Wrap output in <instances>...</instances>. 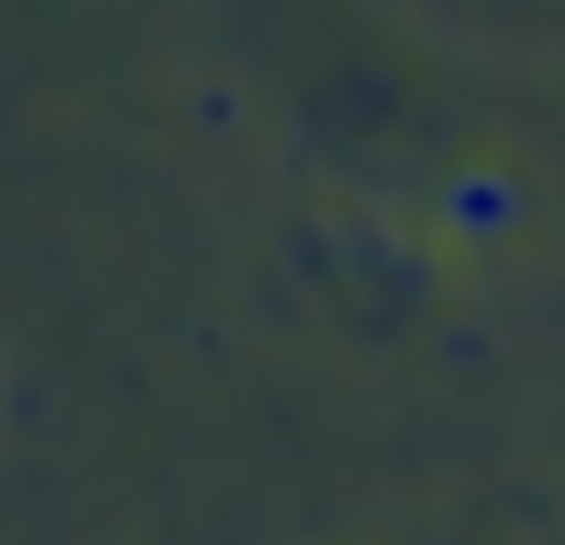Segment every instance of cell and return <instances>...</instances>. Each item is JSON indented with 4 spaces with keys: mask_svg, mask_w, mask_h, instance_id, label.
<instances>
[{
    "mask_svg": "<svg viewBox=\"0 0 565 545\" xmlns=\"http://www.w3.org/2000/svg\"><path fill=\"white\" fill-rule=\"evenodd\" d=\"M516 218V189L507 179H457V228L467 238H487V228H507Z\"/></svg>",
    "mask_w": 565,
    "mask_h": 545,
    "instance_id": "cell-1",
    "label": "cell"
}]
</instances>
